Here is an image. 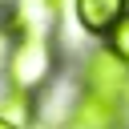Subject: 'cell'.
Here are the masks:
<instances>
[{
	"mask_svg": "<svg viewBox=\"0 0 129 129\" xmlns=\"http://www.w3.org/2000/svg\"><path fill=\"white\" fill-rule=\"evenodd\" d=\"M56 81V44L48 32H20L12 36L8 60H4V89L40 97Z\"/></svg>",
	"mask_w": 129,
	"mask_h": 129,
	"instance_id": "obj_1",
	"label": "cell"
},
{
	"mask_svg": "<svg viewBox=\"0 0 129 129\" xmlns=\"http://www.w3.org/2000/svg\"><path fill=\"white\" fill-rule=\"evenodd\" d=\"M81 93H93V97H105V101H121L125 105L129 69L109 48H93L85 56V64H81Z\"/></svg>",
	"mask_w": 129,
	"mask_h": 129,
	"instance_id": "obj_2",
	"label": "cell"
},
{
	"mask_svg": "<svg viewBox=\"0 0 129 129\" xmlns=\"http://www.w3.org/2000/svg\"><path fill=\"white\" fill-rule=\"evenodd\" d=\"M73 12H77V20H81L85 32L105 36V32L129 12V0H73Z\"/></svg>",
	"mask_w": 129,
	"mask_h": 129,
	"instance_id": "obj_3",
	"label": "cell"
},
{
	"mask_svg": "<svg viewBox=\"0 0 129 129\" xmlns=\"http://www.w3.org/2000/svg\"><path fill=\"white\" fill-rule=\"evenodd\" d=\"M105 48H109V52H113L125 69H129V12H125V16H121V20L105 32Z\"/></svg>",
	"mask_w": 129,
	"mask_h": 129,
	"instance_id": "obj_4",
	"label": "cell"
},
{
	"mask_svg": "<svg viewBox=\"0 0 129 129\" xmlns=\"http://www.w3.org/2000/svg\"><path fill=\"white\" fill-rule=\"evenodd\" d=\"M8 48H12V28H8V16L0 8V77H4V60H8Z\"/></svg>",
	"mask_w": 129,
	"mask_h": 129,
	"instance_id": "obj_5",
	"label": "cell"
},
{
	"mask_svg": "<svg viewBox=\"0 0 129 129\" xmlns=\"http://www.w3.org/2000/svg\"><path fill=\"white\" fill-rule=\"evenodd\" d=\"M0 129H24V125H16V121H8V117H0Z\"/></svg>",
	"mask_w": 129,
	"mask_h": 129,
	"instance_id": "obj_6",
	"label": "cell"
}]
</instances>
